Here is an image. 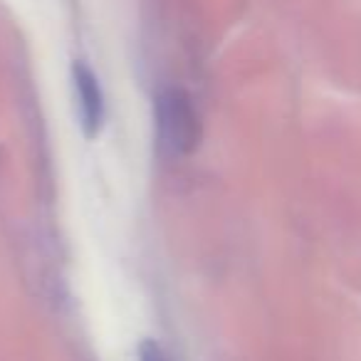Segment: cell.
<instances>
[{
	"instance_id": "1",
	"label": "cell",
	"mask_w": 361,
	"mask_h": 361,
	"mask_svg": "<svg viewBox=\"0 0 361 361\" xmlns=\"http://www.w3.org/2000/svg\"><path fill=\"white\" fill-rule=\"evenodd\" d=\"M154 134L156 149L166 161H183L201 146V111L183 87L166 85L156 92Z\"/></svg>"
},
{
	"instance_id": "2",
	"label": "cell",
	"mask_w": 361,
	"mask_h": 361,
	"mask_svg": "<svg viewBox=\"0 0 361 361\" xmlns=\"http://www.w3.org/2000/svg\"><path fill=\"white\" fill-rule=\"evenodd\" d=\"M72 85H75L82 134H85V139L92 141L99 136L106 116L104 92H102L99 77L92 72V67L85 60H75L72 62Z\"/></svg>"
},
{
	"instance_id": "3",
	"label": "cell",
	"mask_w": 361,
	"mask_h": 361,
	"mask_svg": "<svg viewBox=\"0 0 361 361\" xmlns=\"http://www.w3.org/2000/svg\"><path fill=\"white\" fill-rule=\"evenodd\" d=\"M139 361H171L166 349L154 339H144L139 344Z\"/></svg>"
}]
</instances>
